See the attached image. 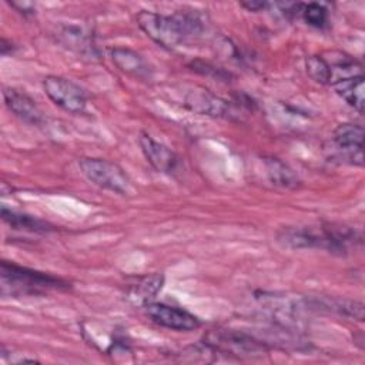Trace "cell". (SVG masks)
I'll return each instance as SVG.
<instances>
[{
	"label": "cell",
	"mask_w": 365,
	"mask_h": 365,
	"mask_svg": "<svg viewBox=\"0 0 365 365\" xmlns=\"http://www.w3.org/2000/svg\"><path fill=\"white\" fill-rule=\"evenodd\" d=\"M278 241L291 248H322L328 252L345 255L361 241L359 234L344 225L288 227L278 232Z\"/></svg>",
	"instance_id": "obj_1"
},
{
	"label": "cell",
	"mask_w": 365,
	"mask_h": 365,
	"mask_svg": "<svg viewBox=\"0 0 365 365\" xmlns=\"http://www.w3.org/2000/svg\"><path fill=\"white\" fill-rule=\"evenodd\" d=\"M135 19L140 29L153 41L164 48H175L202 31V20L190 13H177L168 16L141 10Z\"/></svg>",
	"instance_id": "obj_2"
},
{
	"label": "cell",
	"mask_w": 365,
	"mask_h": 365,
	"mask_svg": "<svg viewBox=\"0 0 365 365\" xmlns=\"http://www.w3.org/2000/svg\"><path fill=\"white\" fill-rule=\"evenodd\" d=\"M1 294L10 297L41 295L47 291L67 289L68 284L51 274L34 271L13 262L3 261L0 268Z\"/></svg>",
	"instance_id": "obj_3"
},
{
	"label": "cell",
	"mask_w": 365,
	"mask_h": 365,
	"mask_svg": "<svg viewBox=\"0 0 365 365\" xmlns=\"http://www.w3.org/2000/svg\"><path fill=\"white\" fill-rule=\"evenodd\" d=\"M205 345L212 351L235 355L240 358H259L268 351L265 342L245 332L232 329L211 331L207 335Z\"/></svg>",
	"instance_id": "obj_4"
},
{
	"label": "cell",
	"mask_w": 365,
	"mask_h": 365,
	"mask_svg": "<svg viewBox=\"0 0 365 365\" xmlns=\"http://www.w3.org/2000/svg\"><path fill=\"white\" fill-rule=\"evenodd\" d=\"M81 173L96 185L117 192L127 194L131 190V180L115 163L106 158H81L78 161Z\"/></svg>",
	"instance_id": "obj_5"
},
{
	"label": "cell",
	"mask_w": 365,
	"mask_h": 365,
	"mask_svg": "<svg viewBox=\"0 0 365 365\" xmlns=\"http://www.w3.org/2000/svg\"><path fill=\"white\" fill-rule=\"evenodd\" d=\"M43 88L47 97L63 110L73 114H80L86 110V93L71 80L58 76H47L43 80Z\"/></svg>",
	"instance_id": "obj_6"
},
{
	"label": "cell",
	"mask_w": 365,
	"mask_h": 365,
	"mask_svg": "<svg viewBox=\"0 0 365 365\" xmlns=\"http://www.w3.org/2000/svg\"><path fill=\"white\" fill-rule=\"evenodd\" d=\"M145 311L153 322L173 331L187 332L197 329L201 325L200 319L194 314L168 304L150 302L145 305Z\"/></svg>",
	"instance_id": "obj_7"
},
{
	"label": "cell",
	"mask_w": 365,
	"mask_h": 365,
	"mask_svg": "<svg viewBox=\"0 0 365 365\" xmlns=\"http://www.w3.org/2000/svg\"><path fill=\"white\" fill-rule=\"evenodd\" d=\"M332 141L336 145V148L344 153L345 160H349L351 164H355V165L364 164V155H362L364 128H362V125L355 124V123L339 124L332 134Z\"/></svg>",
	"instance_id": "obj_8"
},
{
	"label": "cell",
	"mask_w": 365,
	"mask_h": 365,
	"mask_svg": "<svg viewBox=\"0 0 365 365\" xmlns=\"http://www.w3.org/2000/svg\"><path fill=\"white\" fill-rule=\"evenodd\" d=\"M138 143L144 157L153 165L154 170L164 174H174L178 170L180 158L171 148H168L163 143L155 141L147 133L140 134Z\"/></svg>",
	"instance_id": "obj_9"
},
{
	"label": "cell",
	"mask_w": 365,
	"mask_h": 365,
	"mask_svg": "<svg viewBox=\"0 0 365 365\" xmlns=\"http://www.w3.org/2000/svg\"><path fill=\"white\" fill-rule=\"evenodd\" d=\"M3 97L9 110L24 123L40 124L43 121V111L26 93L16 88H4Z\"/></svg>",
	"instance_id": "obj_10"
},
{
	"label": "cell",
	"mask_w": 365,
	"mask_h": 365,
	"mask_svg": "<svg viewBox=\"0 0 365 365\" xmlns=\"http://www.w3.org/2000/svg\"><path fill=\"white\" fill-rule=\"evenodd\" d=\"M110 54L113 63L120 71L140 80L150 78L151 70L140 53L128 47H114L111 48Z\"/></svg>",
	"instance_id": "obj_11"
},
{
	"label": "cell",
	"mask_w": 365,
	"mask_h": 365,
	"mask_svg": "<svg viewBox=\"0 0 365 365\" xmlns=\"http://www.w3.org/2000/svg\"><path fill=\"white\" fill-rule=\"evenodd\" d=\"M185 106L195 113L214 117H225L230 114V104L204 88L190 91L185 97Z\"/></svg>",
	"instance_id": "obj_12"
},
{
	"label": "cell",
	"mask_w": 365,
	"mask_h": 365,
	"mask_svg": "<svg viewBox=\"0 0 365 365\" xmlns=\"http://www.w3.org/2000/svg\"><path fill=\"white\" fill-rule=\"evenodd\" d=\"M164 284V275L163 274H148L137 279L133 285H130L127 298L134 305H147L151 302V299L158 294V291L163 288Z\"/></svg>",
	"instance_id": "obj_13"
},
{
	"label": "cell",
	"mask_w": 365,
	"mask_h": 365,
	"mask_svg": "<svg viewBox=\"0 0 365 365\" xmlns=\"http://www.w3.org/2000/svg\"><path fill=\"white\" fill-rule=\"evenodd\" d=\"M307 304L314 308L327 309L335 312L345 318H352L356 321H364V304L355 299H342V298H315L307 301Z\"/></svg>",
	"instance_id": "obj_14"
},
{
	"label": "cell",
	"mask_w": 365,
	"mask_h": 365,
	"mask_svg": "<svg viewBox=\"0 0 365 365\" xmlns=\"http://www.w3.org/2000/svg\"><path fill=\"white\" fill-rule=\"evenodd\" d=\"M264 164L267 175L274 185L281 188H297L299 185L298 175L282 160L277 157H265Z\"/></svg>",
	"instance_id": "obj_15"
},
{
	"label": "cell",
	"mask_w": 365,
	"mask_h": 365,
	"mask_svg": "<svg viewBox=\"0 0 365 365\" xmlns=\"http://www.w3.org/2000/svg\"><path fill=\"white\" fill-rule=\"evenodd\" d=\"M336 94L341 96L351 107H354L359 114L364 113L365 96H364V76L351 77L332 84Z\"/></svg>",
	"instance_id": "obj_16"
},
{
	"label": "cell",
	"mask_w": 365,
	"mask_h": 365,
	"mask_svg": "<svg viewBox=\"0 0 365 365\" xmlns=\"http://www.w3.org/2000/svg\"><path fill=\"white\" fill-rule=\"evenodd\" d=\"M1 218L14 230L29 232H47L51 230L50 224H47L46 221L29 214H21L14 210H9L7 207H1Z\"/></svg>",
	"instance_id": "obj_17"
},
{
	"label": "cell",
	"mask_w": 365,
	"mask_h": 365,
	"mask_svg": "<svg viewBox=\"0 0 365 365\" xmlns=\"http://www.w3.org/2000/svg\"><path fill=\"white\" fill-rule=\"evenodd\" d=\"M60 41L70 50L80 54H93L94 46L91 37L77 26H64L58 31Z\"/></svg>",
	"instance_id": "obj_18"
},
{
	"label": "cell",
	"mask_w": 365,
	"mask_h": 365,
	"mask_svg": "<svg viewBox=\"0 0 365 365\" xmlns=\"http://www.w3.org/2000/svg\"><path fill=\"white\" fill-rule=\"evenodd\" d=\"M305 68L308 76L319 84H329L331 73L329 66L324 56H309L305 60Z\"/></svg>",
	"instance_id": "obj_19"
},
{
	"label": "cell",
	"mask_w": 365,
	"mask_h": 365,
	"mask_svg": "<svg viewBox=\"0 0 365 365\" xmlns=\"http://www.w3.org/2000/svg\"><path fill=\"white\" fill-rule=\"evenodd\" d=\"M299 14L305 20L307 24L317 27V29H322L328 21V10L321 3L302 4Z\"/></svg>",
	"instance_id": "obj_20"
},
{
	"label": "cell",
	"mask_w": 365,
	"mask_h": 365,
	"mask_svg": "<svg viewBox=\"0 0 365 365\" xmlns=\"http://www.w3.org/2000/svg\"><path fill=\"white\" fill-rule=\"evenodd\" d=\"M241 6L245 7L250 11H261L264 9H268L269 3H265V1H242Z\"/></svg>",
	"instance_id": "obj_21"
},
{
	"label": "cell",
	"mask_w": 365,
	"mask_h": 365,
	"mask_svg": "<svg viewBox=\"0 0 365 365\" xmlns=\"http://www.w3.org/2000/svg\"><path fill=\"white\" fill-rule=\"evenodd\" d=\"M14 9H17L20 13H33L34 6L33 3H10Z\"/></svg>",
	"instance_id": "obj_22"
}]
</instances>
